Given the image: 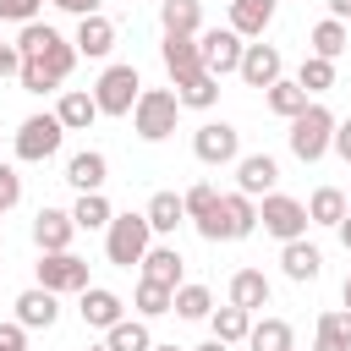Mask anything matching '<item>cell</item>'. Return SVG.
<instances>
[{"label": "cell", "instance_id": "46", "mask_svg": "<svg viewBox=\"0 0 351 351\" xmlns=\"http://www.w3.org/2000/svg\"><path fill=\"white\" fill-rule=\"evenodd\" d=\"M22 71V55H16V44H0V77H16Z\"/></svg>", "mask_w": 351, "mask_h": 351}, {"label": "cell", "instance_id": "44", "mask_svg": "<svg viewBox=\"0 0 351 351\" xmlns=\"http://www.w3.org/2000/svg\"><path fill=\"white\" fill-rule=\"evenodd\" d=\"M55 5H60L66 16H77V22H82V16H99V5H104V0H55Z\"/></svg>", "mask_w": 351, "mask_h": 351}, {"label": "cell", "instance_id": "19", "mask_svg": "<svg viewBox=\"0 0 351 351\" xmlns=\"http://www.w3.org/2000/svg\"><path fill=\"white\" fill-rule=\"evenodd\" d=\"M280 0H230V33L236 38H263V27L274 22Z\"/></svg>", "mask_w": 351, "mask_h": 351}, {"label": "cell", "instance_id": "30", "mask_svg": "<svg viewBox=\"0 0 351 351\" xmlns=\"http://www.w3.org/2000/svg\"><path fill=\"white\" fill-rule=\"evenodd\" d=\"M110 219H115V208H110L104 192H77V203H71V225L77 230H104Z\"/></svg>", "mask_w": 351, "mask_h": 351}, {"label": "cell", "instance_id": "10", "mask_svg": "<svg viewBox=\"0 0 351 351\" xmlns=\"http://www.w3.org/2000/svg\"><path fill=\"white\" fill-rule=\"evenodd\" d=\"M236 77H241L247 88H269V82H280V77H285V55H280L274 44H247V49H241Z\"/></svg>", "mask_w": 351, "mask_h": 351}, {"label": "cell", "instance_id": "5", "mask_svg": "<svg viewBox=\"0 0 351 351\" xmlns=\"http://www.w3.org/2000/svg\"><path fill=\"white\" fill-rule=\"evenodd\" d=\"M60 137H66V126H60L55 110H49V115H27V121L16 126V143H11V148H16L22 165H44V159L60 154Z\"/></svg>", "mask_w": 351, "mask_h": 351}, {"label": "cell", "instance_id": "47", "mask_svg": "<svg viewBox=\"0 0 351 351\" xmlns=\"http://www.w3.org/2000/svg\"><path fill=\"white\" fill-rule=\"evenodd\" d=\"M329 16H335V22H346V16H351V0H329Z\"/></svg>", "mask_w": 351, "mask_h": 351}, {"label": "cell", "instance_id": "14", "mask_svg": "<svg viewBox=\"0 0 351 351\" xmlns=\"http://www.w3.org/2000/svg\"><path fill=\"white\" fill-rule=\"evenodd\" d=\"M11 307H16V324H22V329H55V318H60V296L44 291V285L22 291Z\"/></svg>", "mask_w": 351, "mask_h": 351}, {"label": "cell", "instance_id": "1", "mask_svg": "<svg viewBox=\"0 0 351 351\" xmlns=\"http://www.w3.org/2000/svg\"><path fill=\"white\" fill-rule=\"evenodd\" d=\"M181 121V104H176V88H143L137 104H132V132L143 143H165Z\"/></svg>", "mask_w": 351, "mask_h": 351}, {"label": "cell", "instance_id": "29", "mask_svg": "<svg viewBox=\"0 0 351 351\" xmlns=\"http://www.w3.org/2000/svg\"><path fill=\"white\" fill-rule=\"evenodd\" d=\"M176 104H181V110H214V104H219V77L197 71V77L176 82Z\"/></svg>", "mask_w": 351, "mask_h": 351}, {"label": "cell", "instance_id": "22", "mask_svg": "<svg viewBox=\"0 0 351 351\" xmlns=\"http://www.w3.org/2000/svg\"><path fill=\"white\" fill-rule=\"evenodd\" d=\"M230 307H241V313H263V307H269V280H263V269H236V274H230Z\"/></svg>", "mask_w": 351, "mask_h": 351}, {"label": "cell", "instance_id": "4", "mask_svg": "<svg viewBox=\"0 0 351 351\" xmlns=\"http://www.w3.org/2000/svg\"><path fill=\"white\" fill-rule=\"evenodd\" d=\"M137 93H143V77H137V66H126V60L104 66L99 82H93V104H99V115H132Z\"/></svg>", "mask_w": 351, "mask_h": 351}, {"label": "cell", "instance_id": "26", "mask_svg": "<svg viewBox=\"0 0 351 351\" xmlns=\"http://www.w3.org/2000/svg\"><path fill=\"white\" fill-rule=\"evenodd\" d=\"M247 346H252V351H296V329H291L285 318H252Z\"/></svg>", "mask_w": 351, "mask_h": 351}, {"label": "cell", "instance_id": "17", "mask_svg": "<svg viewBox=\"0 0 351 351\" xmlns=\"http://www.w3.org/2000/svg\"><path fill=\"white\" fill-rule=\"evenodd\" d=\"M137 269H143V280H154V285L176 291V285H181V274H186V258H181L176 247H165V241H159V247H148V252H143V263H137Z\"/></svg>", "mask_w": 351, "mask_h": 351}, {"label": "cell", "instance_id": "48", "mask_svg": "<svg viewBox=\"0 0 351 351\" xmlns=\"http://www.w3.org/2000/svg\"><path fill=\"white\" fill-rule=\"evenodd\" d=\"M335 230H340V247H346V252H351V214H346V219H340V225H335Z\"/></svg>", "mask_w": 351, "mask_h": 351}, {"label": "cell", "instance_id": "24", "mask_svg": "<svg viewBox=\"0 0 351 351\" xmlns=\"http://www.w3.org/2000/svg\"><path fill=\"white\" fill-rule=\"evenodd\" d=\"M159 27L181 33V38H197L203 33V5L197 0H159Z\"/></svg>", "mask_w": 351, "mask_h": 351}, {"label": "cell", "instance_id": "2", "mask_svg": "<svg viewBox=\"0 0 351 351\" xmlns=\"http://www.w3.org/2000/svg\"><path fill=\"white\" fill-rule=\"evenodd\" d=\"M285 143H291V154H296L302 165H318V159L329 154V143H335V115H329V104H318V99H313V104L291 121Z\"/></svg>", "mask_w": 351, "mask_h": 351}, {"label": "cell", "instance_id": "51", "mask_svg": "<svg viewBox=\"0 0 351 351\" xmlns=\"http://www.w3.org/2000/svg\"><path fill=\"white\" fill-rule=\"evenodd\" d=\"M154 351H186V346H159V340H154Z\"/></svg>", "mask_w": 351, "mask_h": 351}, {"label": "cell", "instance_id": "37", "mask_svg": "<svg viewBox=\"0 0 351 351\" xmlns=\"http://www.w3.org/2000/svg\"><path fill=\"white\" fill-rule=\"evenodd\" d=\"M170 296H176V291H165V285H154V280H137L132 307H137V318H165V313H170Z\"/></svg>", "mask_w": 351, "mask_h": 351}, {"label": "cell", "instance_id": "31", "mask_svg": "<svg viewBox=\"0 0 351 351\" xmlns=\"http://www.w3.org/2000/svg\"><path fill=\"white\" fill-rule=\"evenodd\" d=\"M170 313L197 324V318H208V313H214V291H208V285H192V280H181V285H176V296H170Z\"/></svg>", "mask_w": 351, "mask_h": 351}, {"label": "cell", "instance_id": "42", "mask_svg": "<svg viewBox=\"0 0 351 351\" xmlns=\"http://www.w3.org/2000/svg\"><path fill=\"white\" fill-rule=\"evenodd\" d=\"M38 5H44V0H0V22L27 27V22H38Z\"/></svg>", "mask_w": 351, "mask_h": 351}, {"label": "cell", "instance_id": "7", "mask_svg": "<svg viewBox=\"0 0 351 351\" xmlns=\"http://www.w3.org/2000/svg\"><path fill=\"white\" fill-rule=\"evenodd\" d=\"M38 285L44 291H55V296H82L88 291V258H77V252H38Z\"/></svg>", "mask_w": 351, "mask_h": 351}, {"label": "cell", "instance_id": "21", "mask_svg": "<svg viewBox=\"0 0 351 351\" xmlns=\"http://www.w3.org/2000/svg\"><path fill=\"white\" fill-rule=\"evenodd\" d=\"M280 269H285V280H296V285H307V280H318V269H324V252L302 236V241H285V252H280Z\"/></svg>", "mask_w": 351, "mask_h": 351}, {"label": "cell", "instance_id": "13", "mask_svg": "<svg viewBox=\"0 0 351 351\" xmlns=\"http://www.w3.org/2000/svg\"><path fill=\"white\" fill-rule=\"evenodd\" d=\"M77 313H82L88 329H115V324L126 318V302H121L110 285H88V291L77 296Z\"/></svg>", "mask_w": 351, "mask_h": 351}, {"label": "cell", "instance_id": "36", "mask_svg": "<svg viewBox=\"0 0 351 351\" xmlns=\"http://www.w3.org/2000/svg\"><path fill=\"white\" fill-rule=\"evenodd\" d=\"M346 44H351V33H346V22H335V16H324V22L313 27V55H318V60H340V55H346Z\"/></svg>", "mask_w": 351, "mask_h": 351}, {"label": "cell", "instance_id": "45", "mask_svg": "<svg viewBox=\"0 0 351 351\" xmlns=\"http://www.w3.org/2000/svg\"><path fill=\"white\" fill-rule=\"evenodd\" d=\"M329 148H335V154L351 165V121H335V143H329Z\"/></svg>", "mask_w": 351, "mask_h": 351}, {"label": "cell", "instance_id": "43", "mask_svg": "<svg viewBox=\"0 0 351 351\" xmlns=\"http://www.w3.org/2000/svg\"><path fill=\"white\" fill-rule=\"evenodd\" d=\"M0 351H27V329L11 318V324H0Z\"/></svg>", "mask_w": 351, "mask_h": 351}, {"label": "cell", "instance_id": "20", "mask_svg": "<svg viewBox=\"0 0 351 351\" xmlns=\"http://www.w3.org/2000/svg\"><path fill=\"white\" fill-rule=\"evenodd\" d=\"M27 60H38L55 82H66V77H71V66H77V44H71V38H60V33L49 27V33H44V44H38V55H27Z\"/></svg>", "mask_w": 351, "mask_h": 351}, {"label": "cell", "instance_id": "18", "mask_svg": "<svg viewBox=\"0 0 351 351\" xmlns=\"http://www.w3.org/2000/svg\"><path fill=\"white\" fill-rule=\"evenodd\" d=\"M71 44H77V55H88V60H104V55L115 49V22H110L104 11H99V16H82Z\"/></svg>", "mask_w": 351, "mask_h": 351}, {"label": "cell", "instance_id": "38", "mask_svg": "<svg viewBox=\"0 0 351 351\" xmlns=\"http://www.w3.org/2000/svg\"><path fill=\"white\" fill-rule=\"evenodd\" d=\"M296 88H302V93H329V88H335V60L307 55V60H302V71H296Z\"/></svg>", "mask_w": 351, "mask_h": 351}, {"label": "cell", "instance_id": "41", "mask_svg": "<svg viewBox=\"0 0 351 351\" xmlns=\"http://www.w3.org/2000/svg\"><path fill=\"white\" fill-rule=\"evenodd\" d=\"M22 203V176H16V165H5L0 159V214L5 208H16Z\"/></svg>", "mask_w": 351, "mask_h": 351}, {"label": "cell", "instance_id": "25", "mask_svg": "<svg viewBox=\"0 0 351 351\" xmlns=\"http://www.w3.org/2000/svg\"><path fill=\"white\" fill-rule=\"evenodd\" d=\"M219 214H225V236H230V241H241V236L258 230V203L241 197V192H225V197H219Z\"/></svg>", "mask_w": 351, "mask_h": 351}, {"label": "cell", "instance_id": "23", "mask_svg": "<svg viewBox=\"0 0 351 351\" xmlns=\"http://www.w3.org/2000/svg\"><path fill=\"white\" fill-rule=\"evenodd\" d=\"M55 121H60L66 132H88V126L99 121V104H93V93H82V88H66V93H60V104H55Z\"/></svg>", "mask_w": 351, "mask_h": 351}, {"label": "cell", "instance_id": "54", "mask_svg": "<svg viewBox=\"0 0 351 351\" xmlns=\"http://www.w3.org/2000/svg\"><path fill=\"white\" fill-rule=\"evenodd\" d=\"M0 263H5V252H0Z\"/></svg>", "mask_w": 351, "mask_h": 351}, {"label": "cell", "instance_id": "49", "mask_svg": "<svg viewBox=\"0 0 351 351\" xmlns=\"http://www.w3.org/2000/svg\"><path fill=\"white\" fill-rule=\"evenodd\" d=\"M192 351H230V346H219V340H203V346H192Z\"/></svg>", "mask_w": 351, "mask_h": 351}, {"label": "cell", "instance_id": "11", "mask_svg": "<svg viewBox=\"0 0 351 351\" xmlns=\"http://www.w3.org/2000/svg\"><path fill=\"white\" fill-rule=\"evenodd\" d=\"M274 181H280V165H274L269 154H241V159H236V192H241V197L258 203V197L274 192Z\"/></svg>", "mask_w": 351, "mask_h": 351}, {"label": "cell", "instance_id": "35", "mask_svg": "<svg viewBox=\"0 0 351 351\" xmlns=\"http://www.w3.org/2000/svg\"><path fill=\"white\" fill-rule=\"evenodd\" d=\"M346 219V192L340 186H318L307 197V225H340Z\"/></svg>", "mask_w": 351, "mask_h": 351}, {"label": "cell", "instance_id": "16", "mask_svg": "<svg viewBox=\"0 0 351 351\" xmlns=\"http://www.w3.org/2000/svg\"><path fill=\"white\" fill-rule=\"evenodd\" d=\"M66 181H71L77 192H104V181H110V159H104L99 148H82V154L66 159Z\"/></svg>", "mask_w": 351, "mask_h": 351}, {"label": "cell", "instance_id": "40", "mask_svg": "<svg viewBox=\"0 0 351 351\" xmlns=\"http://www.w3.org/2000/svg\"><path fill=\"white\" fill-rule=\"evenodd\" d=\"M16 82H22L27 93H49V88H60V82H55V77H49V71H44L38 60H22V71H16Z\"/></svg>", "mask_w": 351, "mask_h": 351}, {"label": "cell", "instance_id": "8", "mask_svg": "<svg viewBox=\"0 0 351 351\" xmlns=\"http://www.w3.org/2000/svg\"><path fill=\"white\" fill-rule=\"evenodd\" d=\"M241 49H247V38H236L230 27H208V33H197V60H203L208 77H230V71L241 66Z\"/></svg>", "mask_w": 351, "mask_h": 351}, {"label": "cell", "instance_id": "53", "mask_svg": "<svg viewBox=\"0 0 351 351\" xmlns=\"http://www.w3.org/2000/svg\"><path fill=\"white\" fill-rule=\"evenodd\" d=\"M88 351H104V346H88Z\"/></svg>", "mask_w": 351, "mask_h": 351}, {"label": "cell", "instance_id": "15", "mask_svg": "<svg viewBox=\"0 0 351 351\" xmlns=\"http://www.w3.org/2000/svg\"><path fill=\"white\" fill-rule=\"evenodd\" d=\"M159 60H165L170 82H186V77H197V71H203V60H197V38H181V33H165Z\"/></svg>", "mask_w": 351, "mask_h": 351}, {"label": "cell", "instance_id": "39", "mask_svg": "<svg viewBox=\"0 0 351 351\" xmlns=\"http://www.w3.org/2000/svg\"><path fill=\"white\" fill-rule=\"evenodd\" d=\"M214 203H219V192H214L208 181H197V186H186V192H181V208H186V219H192V225H197L203 214H214Z\"/></svg>", "mask_w": 351, "mask_h": 351}, {"label": "cell", "instance_id": "3", "mask_svg": "<svg viewBox=\"0 0 351 351\" xmlns=\"http://www.w3.org/2000/svg\"><path fill=\"white\" fill-rule=\"evenodd\" d=\"M154 247V230H148V219L143 214H115L110 225H104V258L115 263V269H132V263H143V252Z\"/></svg>", "mask_w": 351, "mask_h": 351}, {"label": "cell", "instance_id": "6", "mask_svg": "<svg viewBox=\"0 0 351 351\" xmlns=\"http://www.w3.org/2000/svg\"><path fill=\"white\" fill-rule=\"evenodd\" d=\"M258 225L285 247V241H302L307 236V203H296V197H285V192H269L263 203H258Z\"/></svg>", "mask_w": 351, "mask_h": 351}, {"label": "cell", "instance_id": "33", "mask_svg": "<svg viewBox=\"0 0 351 351\" xmlns=\"http://www.w3.org/2000/svg\"><path fill=\"white\" fill-rule=\"evenodd\" d=\"M313 351H351V313L335 307V313H318V340Z\"/></svg>", "mask_w": 351, "mask_h": 351}, {"label": "cell", "instance_id": "34", "mask_svg": "<svg viewBox=\"0 0 351 351\" xmlns=\"http://www.w3.org/2000/svg\"><path fill=\"white\" fill-rule=\"evenodd\" d=\"M208 324H214V340H219V346H241V340H247V329H252V313H241V307H230V302H225V307H214V313H208Z\"/></svg>", "mask_w": 351, "mask_h": 351}, {"label": "cell", "instance_id": "9", "mask_svg": "<svg viewBox=\"0 0 351 351\" xmlns=\"http://www.w3.org/2000/svg\"><path fill=\"white\" fill-rule=\"evenodd\" d=\"M192 154H197L203 165H236V159H241V132H236L230 121H203V126L192 132Z\"/></svg>", "mask_w": 351, "mask_h": 351}, {"label": "cell", "instance_id": "28", "mask_svg": "<svg viewBox=\"0 0 351 351\" xmlns=\"http://www.w3.org/2000/svg\"><path fill=\"white\" fill-rule=\"evenodd\" d=\"M143 219H148V230H154V236H170V230L186 219L181 192H154V197H148V208H143Z\"/></svg>", "mask_w": 351, "mask_h": 351}, {"label": "cell", "instance_id": "50", "mask_svg": "<svg viewBox=\"0 0 351 351\" xmlns=\"http://www.w3.org/2000/svg\"><path fill=\"white\" fill-rule=\"evenodd\" d=\"M340 296H346V313H351V274H346V285H340Z\"/></svg>", "mask_w": 351, "mask_h": 351}, {"label": "cell", "instance_id": "32", "mask_svg": "<svg viewBox=\"0 0 351 351\" xmlns=\"http://www.w3.org/2000/svg\"><path fill=\"white\" fill-rule=\"evenodd\" d=\"M104 351H154L148 318H121L115 329H104Z\"/></svg>", "mask_w": 351, "mask_h": 351}, {"label": "cell", "instance_id": "52", "mask_svg": "<svg viewBox=\"0 0 351 351\" xmlns=\"http://www.w3.org/2000/svg\"><path fill=\"white\" fill-rule=\"evenodd\" d=\"M346 214H351V192H346Z\"/></svg>", "mask_w": 351, "mask_h": 351}, {"label": "cell", "instance_id": "27", "mask_svg": "<svg viewBox=\"0 0 351 351\" xmlns=\"http://www.w3.org/2000/svg\"><path fill=\"white\" fill-rule=\"evenodd\" d=\"M263 104H269V110H274L280 121H296V115H302V110H307L313 99H307V93L296 88V77H280V82H269V88H263Z\"/></svg>", "mask_w": 351, "mask_h": 351}, {"label": "cell", "instance_id": "12", "mask_svg": "<svg viewBox=\"0 0 351 351\" xmlns=\"http://www.w3.org/2000/svg\"><path fill=\"white\" fill-rule=\"evenodd\" d=\"M71 236H77L71 208H38L33 214V247L38 252H71Z\"/></svg>", "mask_w": 351, "mask_h": 351}]
</instances>
